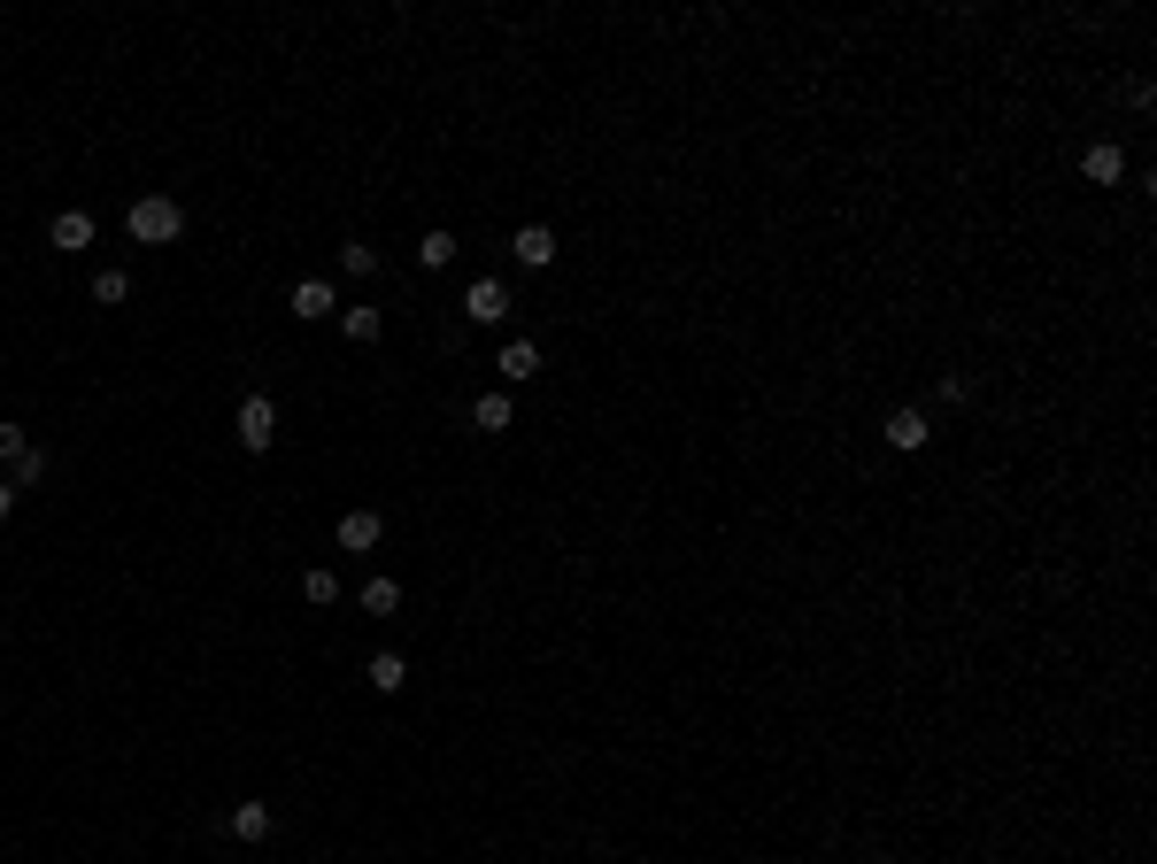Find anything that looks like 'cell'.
<instances>
[{"label": "cell", "mask_w": 1157, "mask_h": 864, "mask_svg": "<svg viewBox=\"0 0 1157 864\" xmlns=\"http://www.w3.org/2000/svg\"><path fill=\"white\" fill-rule=\"evenodd\" d=\"M132 239H147V247H162V239H177V232H186V209H177L170 194H147V201H132Z\"/></svg>", "instance_id": "cell-1"}, {"label": "cell", "mask_w": 1157, "mask_h": 864, "mask_svg": "<svg viewBox=\"0 0 1157 864\" xmlns=\"http://www.w3.org/2000/svg\"><path fill=\"white\" fill-rule=\"evenodd\" d=\"M232 424H239V448H247V456H262V448L279 441V409H271V394H247Z\"/></svg>", "instance_id": "cell-2"}, {"label": "cell", "mask_w": 1157, "mask_h": 864, "mask_svg": "<svg viewBox=\"0 0 1157 864\" xmlns=\"http://www.w3.org/2000/svg\"><path fill=\"white\" fill-rule=\"evenodd\" d=\"M379 541H386V517H379V509H347V517H340V548H347V556H371Z\"/></svg>", "instance_id": "cell-3"}, {"label": "cell", "mask_w": 1157, "mask_h": 864, "mask_svg": "<svg viewBox=\"0 0 1157 864\" xmlns=\"http://www.w3.org/2000/svg\"><path fill=\"white\" fill-rule=\"evenodd\" d=\"M464 317H471V324H502V317H509V286H502V279H471Z\"/></svg>", "instance_id": "cell-4"}, {"label": "cell", "mask_w": 1157, "mask_h": 864, "mask_svg": "<svg viewBox=\"0 0 1157 864\" xmlns=\"http://www.w3.org/2000/svg\"><path fill=\"white\" fill-rule=\"evenodd\" d=\"M509 255H517L525 271H549V263H556V232H549V224H525V232L509 239Z\"/></svg>", "instance_id": "cell-5"}, {"label": "cell", "mask_w": 1157, "mask_h": 864, "mask_svg": "<svg viewBox=\"0 0 1157 864\" xmlns=\"http://www.w3.org/2000/svg\"><path fill=\"white\" fill-rule=\"evenodd\" d=\"M879 432H887V448H896V456H919V448H926V409H896Z\"/></svg>", "instance_id": "cell-6"}, {"label": "cell", "mask_w": 1157, "mask_h": 864, "mask_svg": "<svg viewBox=\"0 0 1157 864\" xmlns=\"http://www.w3.org/2000/svg\"><path fill=\"white\" fill-rule=\"evenodd\" d=\"M47 239H54L62 255H77V247H94V209H62V217L47 224Z\"/></svg>", "instance_id": "cell-7"}, {"label": "cell", "mask_w": 1157, "mask_h": 864, "mask_svg": "<svg viewBox=\"0 0 1157 864\" xmlns=\"http://www.w3.org/2000/svg\"><path fill=\"white\" fill-rule=\"evenodd\" d=\"M1081 170H1088V186H1119V178H1127V155H1119L1111 139H1096V147L1081 155Z\"/></svg>", "instance_id": "cell-8"}, {"label": "cell", "mask_w": 1157, "mask_h": 864, "mask_svg": "<svg viewBox=\"0 0 1157 864\" xmlns=\"http://www.w3.org/2000/svg\"><path fill=\"white\" fill-rule=\"evenodd\" d=\"M332 309H340L332 279H301V286H294V317H309V324H317V317H332Z\"/></svg>", "instance_id": "cell-9"}, {"label": "cell", "mask_w": 1157, "mask_h": 864, "mask_svg": "<svg viewBox=\"0 0 1157 864\" xmlns=\"http://www.w3.org/2000/svg\"><path fill=\"white\" fill-rule=\"evenodd\" d=\"M502 379H509V386L541 379V348H532V340H509V348H502Z\"/></svg>", "instance_id": "cell-10"}, {"label": "cell", "mask_w": 1157, "mask_h": 864, "mask_svg": "<svg viewBox=\"0 0 1157 864\" xmlns=\"http://www.w3.org/2000/svg\"><path fill=\"white\" fill-rule=\"evenodd\" d=\"M239 841H262V834H271V803H232V818H224Z\"/></svg>", "instance_id": "cell-11"}, {"label": "cell", "mask_w": 1157, "mask_h": 864, "mask_svg": "<svg viewBox=\"0 0 1157 864\" xmlns=\"http://www.w3.org/2000/svg\"><path fill=\"white\" fill-rule=\"evenodd\" d=\"M402 610V587L394 579H364V618H394Z\"/></svg>", "instance_id": "cell-12"}, {"label": "cell", "mask_w": 1157, "mask_h": 864, "mask_svg": "<svg viewBox=\"0 0 1157 864\" xmlns=\"http://www.w3.org/2000/svg\"><path fill=\"white\" fill-rule=\"evenodd\" d=\"M417 263H424V271H448V263H456V232H424V239H417Z\"/></svg>", "instance_id": "cell-13"}, {"label": "cell", "mask_w": 1157, "mask_h": 864, "mask_svg": "<svg viewBox=\"0 0 1157 864\" xmlns=\"http://www.w3.org/2000/svg\"><path fill=\"white\" fill-rule=\"evenodd\" d=\"M340 271H347V279H379V247H371V239H347V247H340Z\"/></svg>", "instance_id": "cell-14"}, {"label": "cell", "mask_w": 1157, "mask_h": 864, "mask_svg": "<svg viewBox=\"0 0 1157 864\" xmlns=\"http://www.w3.org/2000/svg\"><path fill=\"white\" fill-rule=\"evenodd\" d=\"M371 687H379V695H402V687H409V664L386 649V656H371Z\"/></svg>", "instance_id": "cell-15"}, {"label": "cell", "mask_w": 1157, "mask_h": 864, "mask_svg": "<svg viewBox=\"0 0 1157 864\" xmlns=\"http://www.w3.org/2000/svg\"><path fill=\"white\" fill-rule=\"evenodd\" d=\"M471 417H479V432H509V394H494V386H487V394L471 402Z\"/></svg>", "instance_id": "cell-16"}, {"label": "cell", "mask_w": 1157, "mask_h": 864, "mask_svg": "<svg viewBox=\"0 0 1157 864\" xmlns=\"http://www.w3.org/2000/svg\"><path fill=\"white\" fill-rule=\"evenodd\" d=\"M340 332L347 340H379V309L364 301V309H340Z\"/></svg>", "instance_id": "cell-17"}, {"label": "cell", "mask_w": 1157, "mask_h": 864, "mask_svg": "<svg viewBox=\"0 0 1157 864\" xmlns=\"http://www.w3.org/2000/svg\"><path fill=\"white\" fill-rule=\"evenodd\" d=\"M301 594H309V602H317V610H324V602H332V594H340V579H332V571H324V564H317V571H309V579H301Z\"/></svg>", "instance_id": "cell-18"}, {"label": "cell", "mask_w": 1157, "mask_h": 864, "mask_svg": "<svg viewBox=\"0 0 1157 864\" xmlns=\"http://www.w3.org/2000/svg\"><path fill=\"white\" fill-rule=\"evenodd\" d=\"M39 479H47V448H24L16 456V486H39Z\"/></svg>", "instance_id": "cell-19"}, {"label": "cell", "mask_w": 1157, "mask_h": 864, "mask_svg": "<svg viewBox=\"0 0 1157 864\" xmlns=\"http://www.w3.org/2000/svg\"><path fill=\"white\" fill-rule=\"evenodd\" d=\"M124 294H132L124 271H101V279H94V301H124Z\"/></svg>", "instance_id": "cell-20"}, {"label": "cell", "mask_w": 1157, "mask_h": 864, "mask_svg": "<svg viewBox=\"0 0 1157 864\" xmlns=\"http://www.w3.org/2000/svg\"><path fill=\"white\" fill-rule=\"evenodd\" d=\"M32 441H24V424H0V464H16Z\"/></svg>", "instance_id": "cell-21"}, {"label": "cell", "mask_w": 1157, "mask_h": 864, "mask_svg": "<svg viewBox=\"0 0 1157 864\" xmlns=\"http://www.w3.org/2000/svg\"><path fill=\"white\" fill-rule=\"evenodd\" d=\"M16 509V479H0V517H9Z\"/></svg>", "instance_id": "cell-22"}, {"label": "cell", "mask_w": 1157, "mask_h": 864, "mask_svg": "<svg viewBox=\"0 0 1157 864\" xmlns=\"http://www.w3.org/2000/svg\"><path fill=\"white\" fill-rule=\"evenodd\" d=\"M879 864H903V856H879Z\"/></svg>", "instance_id": "cell-23"}]
</instances>
